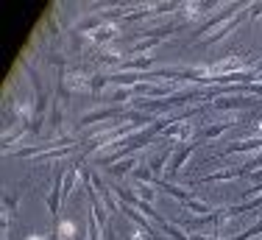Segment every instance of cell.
Segmentation results:
<instances>
[{
  "mask_svg": "<svg viewBox=\"0 0 262 240\" xmlns=\"http://www.w3.org/2000/svg\"><path fill=\"white\" fill-rule=\"evenodd\" d=\"M59 78L70 87V92H92V75L86 70L67 67V70H59Z\"/></svg>",
  "mask_w": 262,
  "mask_h": 240,
  "instance_id": "cell-1",
  "label": "cell"
},
{
  "mask_svg": "<svg viewBox=\"0 0 262 240\" xmlns=\"http://www.w3.org/2000/svg\"><path fill=\"white\" fill-rule=\"evenodd\" d=\"M248 9H251V6H246V9H243V11H240V14H237V17H234V20H229V23H223V25H221V28H217V31H215V34H212V36H209V39H201V42H198V45H217V42H221V39H226V36H229V34H232V31H237V28H240V25H243V23H246V20H248V17H251V14H248Z\"/></svg>",
  "mask_w": 262,
  "mask_h": 240,
  "instance_id": "cell-2",
  "label": "cell"
},
{
  "mask_svg": "<svg viewBox=\"0 0 262 240\" xmlns=\"http://www.w3.org/2000/svg\"><path fill=\"white\" fill-rule=\"evenodd\" d=\"M243 9H246V6H223V9L217 11L215 17H209L207 23H201V25H198V28L192 31V36H204V34H207V31H209V28H215V25H221V23H229V20H234V17L240 14Z\"/></svg>",
  "mask_w": 262,
  "mask_h": 240,
  "instance_id": "cell-3",
  "label": "cell"
},
{
  "mask_svg": "<svg viewBox=\"0 0 262 240\" xmlns=\"http://www.w3.org/2000/svg\"><path fill=\"white\" fill-rule=\"evenodd\" d=\"M120 106H106V109H95V112H86V115L78 117V126H90V123H112V120L120 117Z\"/></svg>",
  "mask_w": 262,
  "mask_h": 240,
  "instance_id": "cell-4",
  "label": "cell"
},
{
  "mask_svg": "<svg viewBox=\"0 0 262 240\" xmlns=\"http://www.w3.org/2000/svg\"><path fill=\"white\" fill-rule=\"evenodd\" d=\"M251 104H259L254 95H217L212 101V109H243V106H251Z\"/></svg>",
  "mask_w": 262,
  "mask_h": 240,
  "instance_id": "cell-5",
  "label": "cell"
},
{
  "mask_svg": "<svg viewBox=\"0 0 262 240\" xmlns=\"http://www.w3.org/2000/svg\"><path fill=\"white\" fill-rule=\"evenodd\" d=\"M115 36H120V25H117V23H106V25H101V28L95 31V34L86 36V39H90V45H92V48L101 50V48L109 45V42L115 39Z\"/></svg>",
  "mask_w": 262,
  "mask_h": 240,
  "instance_id": "cell-6",
  "label": "cell"
},
{
  "mask_svg": "<svg viewBox=\"0 0 262 240\" xmlns=\"http://www.w3.org/2000/svg\"><path fill=\"white\" fill-rule=\"evenodd\" d=\"M257 148H262V134H259V137H246V140L229 143L226 148H223L221 154L215 156V159H221V156H226V154H243V151H257Z\"/></svg>",
  "mask_w": 262,
  "mask_h": 240,
  "instance_id": "cell-7",
  "label": "cell"
},
{
  "mask_svg": "<svg viewBox=\"0 0 262 240\" xmlns=\"http://www.w3.org/2000/svg\"><path fill=\"white\" fill-rule=\"evenodd\" d=\"M195 151V143H187V145H179L176 151H173V156H170V162H167V173H179L182 170V165L187 159H190V154Z\"/></svg>",
  "mask_w": 262,
  "mask_h": 240,
  "instance_id": "cell-8",
  "label": "cell"
},
{
  "mask_svg": "<svg viewBox=\"0 0 262 240\" xmlns=\"http://www.w3.org/2000/svg\"><path fill=\"white\" fill-rule=\"evenodd\" d=\"M240 120H243V117L232 115V117H226V120H217V123L207 126V129H204V140H215V137H221L223 131H229V129H234V126H240Z\"/></svg>",
  "mask_w": 262,
  "mask_h": 240,
  "instance_id": "cell-9",
  "label": "cell"
},
{
  "mask_svg": "<svg viewBox=\"0 0 262 240\" xmlns=\"http://www.w3.org/2000/svg\"><path fill=\"white\" fill-rule=\"evenodd\" d=\"M120 207H123V212H126V215H128L131 221H134V224H137V226H140V229H142V232H145V235H148V237H157V229H154V226H151V224H148V218H145V215H142V212H140V210H137V207H128V204H120Z\"/></svg>",
  "mask_w": 262,
  "mask_h": 240,
  "instance_id": "cell-10",
  "label": "cell"
},
{
  "mask_svg": "<svg viewBox=\"0 0 262 240\" xmlns=\"http://www.w3.org/2000/svg\"><path fill=\"white\" fill-rule=\"evenodd\" d=\"M157 187H159L162 193H170L173 198H179L182 204H187V201L192 198V193L187 190V187H182V185H173V182H165V179H159V182H157Z\"/></svg>",
  "mask_w": 262,
  "mask_h": 240,
  "instance_id": "cell-11",
  "label": "cell"
},
{
  "mask_svg": "<svg viewBox=\"0 0 262 240\" xmlns=\"http://www.w3.org/2000/svg\"><path fill=\"white\" fill-rule=\"evenodd\" d=\"M154 59L151 56H137V59H126L120 62V73H137V70H151Z\"/></svg>",
  "mask_w": 262,
  "mask_h": 240,
  "instance_id": "cell-12",
  "label": "cell"
},
{
  "mask_svg": "<svg viewBox=\"0 0 262 240\" xmlns=\"http://www.w3.org/2000/svg\"><path fill=\"white\" fill-rule=\"evenodd\" d=\"M53 232L59 235L61 240H76V221H70V218H59V221H53Z\"/></svg>",
  "mask_w": 262,
  "mask_h": 240,
  "instance_id": "cell-13",
  "label": "cell"
},
{
  "mask_svg": "<svg viewBox=\"0 0 262 240\" xmlns=\"http://www.w3.org/2000/svg\"><path fill=\"white\" fill-rule=\"evenodd\" d=\"M187 212H190V215H201V218H207V215H212V212H215V207H209L207 201H201V198H195V195H192L190 201H187Z\"/></svg>",
  "mask_w": 262,
  "mask_h": 240,
  "instance_id": "cell-14",
  "label": "cell"
},
{
  "mask_svg": "<svg viewBox=\"0 0 262 240\" xmlns=\"http://www.w3.org/2000/svg\"><path fill=\"white\" fill-rule=\"evenodd\" d=\"M240 176H246L240 168H232V170H217V173H209V176H201V179L195 182H232V179H240Z\"/></svg>",
  "mask_w": 262,
  "mask_h": 240,
  "instance_id": "cell-15",
  "label": "cell"
},
{
  "mask_svg": "<svg viewBox=\"0 0 262 240\" xmlns=\"http://www.w3.org/2000/svg\"><path fill=\"white\" fill-rule=\"evenodd\" d=\"M140 165V159H137V156H126V159H120V162H115V165L109 168V173L112 176H123V173H134V168Z\"/></svg>",
  "mask_w": 262,
  "mask_h": 240,
  "instance_id": "cell-16",
  "label": "cell"
},
{
  "mask_svg": "<svg viewBox=\"0 0 262 240\" xmlns=\"http://www.w3.org/2000/svg\"><path fill=\"white\" fill-rule=\"evenodd\" d=\"M159 229L165 232V235H170L173 240H190V235H187V232H184L179 224H173V221H165V224H162Z\"/></svg>",
  "mask_w": 262,
  "mask_h": 240,
  "instance_id": "cell-17",
  "label": "cell"
},
{
  "mask_svg": "<svg viewBox=\"0 0 262 240\" xmlns=\"http://www.w3.org/2000/svg\"><path fill=\"white\" fill-rule=\"evenodd\" d=\"M131 176H134L137 182H142V185H157V182H159L157 176L151 173V168H148V165H137V168H134V173H131Z\"/></svg>",
  "mask_w": 262,
  "mask_h": 240,
  "instance_id": "cell-18",
  "label": "cell"
},
{
  "mask_svg": "<svg viewBox=\"0 0 262 240\" xmlns=\"http://www.w3.org/2000/svg\"><path fill=\"white\" fill-rule=\"evenodd\" d=\"M26 131H31V126H17L14 131H9V134L3 137V148H6V151H9V148H14V143L20 140V137L26 134Z\"/></svg>",
  "mask_w": 262,
  "mask_h": 240,
  "instance_id": "cell-19",
  "label": "cell"
},
{
  "mask_svg": "<svg viewBox=\"0 0 262 240\" xmlns=\"http://www.w3.org/2000/svg\"><path fill=\"white\" fill-rule=\"evenodd\" d=\"M159 42H162L159 36H145V39H140L134 48L128 50V53H142V56H145V50H151L154 45H159Z\"/></svg>",
  "mask_w": 262,
  "mask_h": 240,
  "instance_id": "cell-20",
  "label": "cell"
},
{
  "mask_svg": "<svg viewBox=\"0 0 262 240\" xmlns=\"http://www.w3.org/2000/svg\"><path fill=\"white\" fill-rule=\"evenodd\" d=\"M204 9V3H182V20H195V17H201L198 11Z\"/></svg>",
  "mask_w": 262,
  "mask_h": 240,
  "instance_id": "cell-21",
  "label": "cell"
},
{
  "mask_svg": "<svg viewBox=\"0 0 262 240\" xmlns=\"http://www.w3.org/2000/svg\"><path fill=\"white\" fill-rule=\"evenodd\" d=\"M259 235H262V218H259L254 226H248V229H243L240 235H234L232 240H254V237H259Z\"/></svg>",
  "mask_w": 262,
  "mask_h": 240,
  "instance_id": "cell-22",
  "label": "cell"
},
{
  "mask_svg": "<svg viewBox=\"0 0 262 240\" xmlns=\"http://www.w3.org/2000/svg\"><path fill=\"white\" fill-rule=\"evenodd\" d=\"M134 98V90H128V87H117L115 92H112V104H126V101Z\"/></svg>",
  "mask_w": 262,
  "mask_h": 240,
  "instance_id": "cell-23",
  "label": "cell"
},
{
  "mask_svg": "<svg viewBox=\"0 0 262 240\" xmlns=\"http://www.w3.org/2000/svg\"><path fill=\"white\" fill-rule=\"evenodd\" d=\"M3 207H6V215H14L17 212V195L14 193H3Z\"/></svg>",
  "mask_w": 262,
  "mask_h": 240,
  "instance_id": "cell-24",
  "label": "cell"
},
{
  "mask_svg": "<svg viewBox=\"0 0 262 240\" xmlns=\"http://www.w3.org/2000/svg\"><path fill=\"white\" fill-rule=\"evenodd\" d=\"M240 170H243V173H248V170H262V151H259V154H254Z\"/></svg>",
  "mask_w": 262,
  "mask_h": 240,
  "instance_id": "cell-25",
  "label": "cell"
},
{
  "mask_svg": "<svg viewBox=\"0 0 262 240\" xmlns=\"http://www.w3.org/2000/svg\"><path fill=\"white\" fill-rule=\"evenodd\" d=\"M137 187H140V198L151 204V201H154V195H157V190H154V185H142V182H137Z\"/></svg>",
  "mask_w": 262,
  "mask_h": 240,
  "instance_id": "cell-26",
  "label": "cell"
},
{
  "mask_svg": "<svg viewBox=\"0 0 262 240\" xmlns=\"http://www.w3.org/2000/svg\"><path fill=\"white\" fill-rule=\"evenodd\" d=\"M106 81H109V75H92V95H101L103 92V87H106Z\"/></svg>",
  "mask_w": 262,
  "mask_h": 240,
  "instance_id": "cell-27",
  "label": "cell"
},
{
  "mask_svg": "<svg viewBox=\"0 0 262 240\" xmlns=\"http://www.w3.org/2000/svg\"><path fill=\"white\" fill-rule=\"evenodd\" d=\"M51 126L59 129L61 126V101H53V109H51Z\"/></svg>",
  "mask_w": 262,
  "mask_h": 240,
  "instance_id": "cell-28",
  "label": "cell"
},
{
  "mask_svg": "<svg viewBox=\"0 0 262 240\" xmlns=\"http://www.w3.org/2000/svg\"><path fill=\"white\" fill-rule=\"evenodd\" d=\"M56 92H59V101H70V95H73L70 87H67L61 78H56Z\"/></svg>",
  "mask_w": 262,
  "mask_h": 240,
  "instance_id": "cell-29",
  "label": "cell"
},
{
  "mask_svg": "<svg viewBox=\"0 0 262 240\" xmlns=\"http://www.w3.org/2000/svg\"><path fill=\"white\" fill-rule=\"evenodd\" d=\"M248 14H251V20H257V17H262V3H251Z\"/></svg>",
  "mask_w": 262,
  "mask_h": 240,
  "instance_id": "cell-30",
  "label": "cell"
},
{
  "mask_svg": "<svg viewBox=\"0 0 262 240\" xmlns=\"http://www.w3.org/2000/svg\"><path fill=\"white\" fill-rule=\"evenodd\" d=\"M103 240H117V235H115L112 226H103Z\"/></svg>",
  "mask_w": 262,
  "mask_h": 240,
  "instance_id": "cell-31",
  "label": "cell"
},
{
  "mask_svg": "<svg viewBox=\"0 0 262 240\" xmlns=\"http://www.w3.org/2000/svg\"><path fill=\"white\" fill-rule=\"evenodd\" d=\"M26 240H51V235H28Z\"/></svg>",
  "mask_w": 262,
  "mask_h": 240,
  "instance_id": "cell-32",
  "label": "cell"
},
{
  "mask_svg": "<svg viewBox=\"0 0 262 240\" xmlns=\"http://www.w3.org/2000/svg\"><path fill=\"white\" fill-rule=\"evenodd\" d=\"M190 240H209V237L201 235V232H195V235H190Z\"/></svg>",
  "mask_w": 262,
  "mask_h": 240,
  "instance_id": "cell-33",
  "label": "cell"
}]
</instances>
